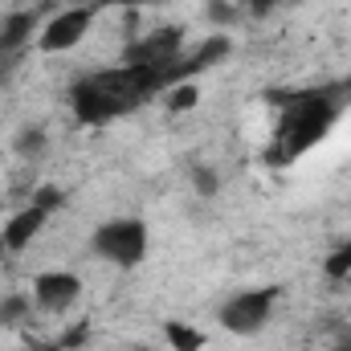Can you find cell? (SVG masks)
I'll return each instance as SVG.
<instances>
[{"label": "cell", "mask_w": 351, "mask_h": 351, "mask_svg": "<svg viewBox=\"0 0 351 351\" xmlns=\"http://www.w3.org/2000/svg\"><path fill=\"white\" fill-rule=\"evenodd\" d=\"M131 351H147V348H131Z\"/></svg>", "instance_id": "obj_21"}, {"label": "cell", "mask_w": 351, "mask_h": 351, "mask_svg": "<svg viewBox=\"0 0 351 351\" xmlns=\"http://www.w3.org/2000/svg\"><path fill=\"white\" fill-rule=\"evenodd\" d=\"M204 16H208L213 25H237V8H233L229 0H208V4H204Z\"/></svg>", "instance_id": "obj_16"}, {"label": "cell", "mask_w": 351, "mask_h": 351, "mask_svg": "<svg viewBox=\"0 0 351 351\" xmlns=\"http://www.w3.org/2000/svg\"><path fill=\"white\" fill-rule=\"evenodd\" d=\"M200 102V86L196 82H176L168 90V110H192Z\"/></svg>", "instance_id": "obj_13"}, {"label": "cell", "mask_w": 351, "mask_h": 351, "mask_svg": "<svg viewBox=\"0 0 351 351\" xmlns=\"http://www.w3.org/2000/svg\"><path fill=\"white\" fill-rule=\"evenodd\" d=\"M164 335H168V343H172L176 351H200L204 348V335H200L196 327H188V323H168Z\"/></svg>", "instance_id": "obj_12"}, {"label": "cell", "mask_w": 351, "mask_h": 351, "mask_svg": "<svg viewBox=\"0 0 351 351\" xmlns=\"http://www.w3.org/2000/svg\"><path fill=\"white\" fill-rule=\"evenodd\" d=\"M62 200H66V192H62V188H53V184L37 188V196H33V204H37V208H45V213H53Z\"/></svg>", "instance_id": "obj_17"}, {"label": "cell", "mask_w": 351, "mask_h": 351, "mask_svg": "<svg viewBox=\"0 0 351 351\" xmlns=\"http://www.w3.org/2000/svg\"><path fill=\"white\" fill-rule=\"evenodd\" d=\"M123 62H127V66L156 70V74L164 78V86H172L176 66L184 62V33L172 29V25H164V29H156V33L139 37V41L127 49V58H123Z\"/></svg>", "instance_id": "obj_4"}, {"label": "cell", "mask_w": 351, "mask_h": 351, "mask_svg": "<svg viewBox=\"0 0 351 351\" xmlns=\"http://www.w3.org/2000/svg\"><path fill=\"white\" fill-rule=\"evenodd\" d=\"M90 25H94V8H90V4H74V8L58 12V16L41 29L37 45H41L45 53H66V49H74V45L86 37Z\"/></svg>", "instance_id": "obj_6"}, {"label": "cell", "mask_w": 351, "mask_h": 351, "mask_svg": "<svg viewBox=\"0 0 351 351\" xmlns=\"http://www.w3.org/2000/svg\"><path fill=\"white\" fill-rule=\"evenodd\" d=\"M29 311H33V298H25V294L0 298V327H25Z\"/></svg>", "instance_id": "obj_11"}, {"label": "cell", "mask_w": 351, "mask_h": 351, "mask_svg": "<svg viewBox=\"0 0 351 351\" xmlns=\"http://www.w3.org/2000/svg\"><path fill=\"white\" fill-rule=\"evenodd\" d=\"M192 188H196V196L213 200V196L221 192V176L213 172V168H204V164H196V168H192Z\"/></svg>", "instance_id": "obj_14"}, {"label": "cell", "mask_w": 351, "mask_h": 351, "mask_svg": "<svg viewBox=\"0 0 351 351\" xmlns=\"http://www.w3.org/2000/svg\"><path fill=\"white\" fill-rule=\"evenodd\" d=\"M16 62H21V53H16V49H4V45H0V82H4V78H8V74L16 70Z\"/></svg>", "instance_id": "obj_18"}, {"label": "cell", "mask_w": 351, "mask_h": 351, "mask_svg": "<svg viewBox=\"0 0 351 351\" xmlns=\"http://www.w3.org/2000/svg\"><path fill=\"white\" fill-rule=\"evenodd\" d=\"M278 102H282V119H278V135L269 147V164H290L335 127L343 102H351V86L298 90V94L278 98Z\"/></svg>", "instance_id": "obj_1"}, {"label": "cell", "mask_w": 351, "mask_h": 351, "mask_svg": "<svg viewBox=\"0 0 351 351\" xmlns=\"http://www.w3.org/2000/svg\"><path fill=\"white\" fill-rule=\"evenodd\" d=\"M278 302V286H262V290H241L221 306V327L229 335H258Z\"/></svg>", "instance_id": "obj_5"}, {"label": "cell", "mask_w": 351, "mask_h": 351, "mask_svg": "<svg viewBox=\"0 0 351 351\" xmlns=\"http://www.w3.org/2000/svg\"><path fill=\"white\" fill-rule=\"evenodd\" d=\"M33 29H37V16H33V12H16V16H8V21L0 25V45L21 53L25 41L33 37Z\"/></svg>", "instance_id": "obj_10"}, {"label": "cell", "mask_w": 351, "mask_h": 351, "mask_svg": "<svg viewBox=\"0 0 351 351\" xmlns=\"http://www.w3.org/2000/svg\"><path fill=\"white\" fill-rule=\"evenodd\" d=\"M45 152H49V131H45L41 123H29V127H21V131L12 135V156H16V160L37 164V160H45Z\"/></svg>", "instance_id": "obj_9"}, {"label": "cell", "mask_w": 351, "mask_h": 351, "mask_svg": "<svg viewBox=\"0 0 351 351\" xmlns=\"http://www.w3.org/2000/svg\"><path fill=\"white\" fill-rule=\"evenodd\" d=\"M250 4H254V12H269V8H274L278 0H250Z\"/></svg>", "instance_id": "obj_19"}, {"label": "cell", "mask_w": 351, "mask_h": 351, "mask_svg": "<svg viewBox=\"0 0 351 351\" xmlns=\"http://www.w3.org/2000/svg\"><path fill=\"white\" fill-rule=\"evenodd\" d=\"M78 294H82V282L78 274H66V269H49L33 282V306L41 311H66L78 302Z\"/></svg>", "instance_id": "obj_7"}, {"label": "cell", "mask_w": 351, "mask_h": 351, "mask_svg": "<svg viewBox=\"0 0 351 351\" xmlns=\"http://www.w3.org/2000/svg\"><path fill=\"white\" fill-rule=\"evenodd\" d=\"M94 254L110 265H139L147 258V225L139 217H119L94 229Z\"/></svg>", "instance_id": "obj_3"}, {"label": "cell", "mask_w": 351, "mask_h": 351, "mask_svg": "<svg viewBox=\"0 0 351 351\" xmlns=\"http://www.w3.org/2000/svg\"><path fill=\"white\" fill-rule=\"evenodd\" d=\"M119 4H139V0H119Z\"/></svg>", "instance_id": "obj_20"}, {"label": "cell", "mask_w": 351, "mask_h": 351, "mask_svg": "<svg viewBox=\"0 0 351 351\" xmlns=\"http://www.w3.org/2000/svg\"><path fill=\"white\" fill-rule=\"evenodd\" d=\"M327 274L331 278H351V241H339V250L327 258Z\"/></svg>", "instance_id": "obj_15"}, {"label": "cell", "mask_w": 351, "mask_h": 351, "mask_svg": "<svg viewBox=\"0 0 351 351\" xmlns=\"http://www.w3.org/2000/svg\"><path fill=\"white\" fill-rule=\"evenodd\" d=\"M45 221H49V213H45V208H37V204L21 208V213L4 225V233H0V237H4V250H12V254H16V250H25V245L37 237V229H45Z\"/></svg>", "instance_id": "obj_8"}, {"label": "cell", "mask_w": 351, "mask_h": 351, "mask_svg": "<svg viewBox=\"0 0 351 351\" xmlns=\"http://www.w3.org/2000/svg\"><path fill=\"white\" fill-rule=\"evenodd\" d=\"M160 86H164V78L156 70H143V66H127L123 62L119 70L90 74L82 82H74L70 106L86 123H106V119H119V114L135 110L139 102H147Z\"/></svg>", "instance_id": "obj_2"}]
</instances>
